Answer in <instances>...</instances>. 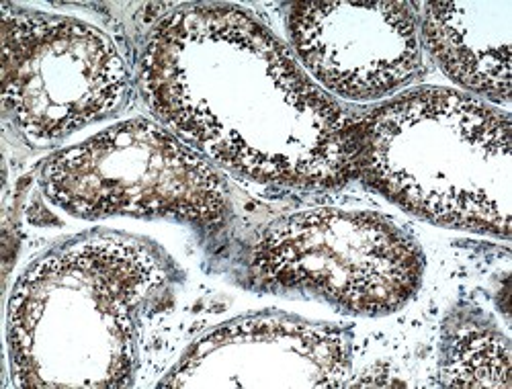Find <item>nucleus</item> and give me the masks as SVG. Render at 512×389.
Wrapping results in <instances>:
<instances>
[{"label":"nucleus","instance_id":"obj_3","mask_svg":"<svg viewBox=\"0 0 512 389\" xmlns=\"http://www.w3.org/2000/svg\"><path fill=\"white\" fill-rule=\"evenodd\" d=\"M359 179L441 228L510 238L512 123L494 105L422 86L355 119Z\"/></svg>","mask_w":512,"mask_h":389},{"label":"nucleus","instance_id":"obj_5","mask_svg":"<svg viewBox=\"0 0 512 389\" xmlns=\"http://www.w3.org/2000/svg\"><path fill=\"white\" fill-rule=\"evenodd\" d=\"M424 252L373 211L314 207L263 228L246 250L250 285L326 301L338 312L381 318L418 293Z\"/></svg>","mask_w":512,"mask_h":389},{"label":"nucleus","instance_id":"obj_10","mask_svg":"<svg viewBox=\"0 0 512 389\" xmlns=\"http://www.w3.org/2000/svg\"><path fill=\"white\" fill-rule=\"evenodd\" d=\"M441 383L445 387H510V344L494 326L459 322L447 336Z\"/></svg>","mask_w":512,"mask_h":389},{"label":"nucleus","instance_id":"obj_2","mask_svg":"<svg viewBox=\"0 0 512 389\" xmlns=\"http://www.w3.org/2000/svg\"><path fill=\"white\" fill-rule=\"evenodd\" d=\"M168 279L164 252L127 234H82L37 256L9 299L15 387H132L142 314Z\"/></svg>","mask_w":512,"mask_h":389},{"label":"nucleus","instance_id":"obj_9","mask_svg":"<svg viewBox=\"0 0 512 389\" xmlns=\"http://www.w3.org/2000/svg\"><path fill=\"white\" fill-rule=\"evenodd\" d=\"M422 48L455 84L496 105H510L512 3L414 5ZM482 99V101H484Z\"/></svg>","mask_w":512,"mask_h":389},{"label":"nucleus","instance_id":"obj_7","mask_svg":"<svg viewBox=\"0 0 512 389\" xmlns=\"http://www.w3.org/2000/svg\"><path fill=\"white\" fill-rule=\"evenodd\" d=\"M293 54L328 95L386 99L424 74L412 3H297L287 15Z\"/></svg>","mask_w":512,"mask_h":389},{"label":"nucleus","instance_id":"obj_4","mask_svg":"<svg viewBox=\"0 0 512 389\" xmlns=\"http://www.w3.org/2000/svg\"><path fill=\"white\" fill-rule=\"evenodd\" d=\"M39 187L80 220L127 215L213 230L230 213L220 168L154 117L115 123L52 154L39 170Z\"/></svg>","mask_w":512,"mask_h":389},{"label":"nucleus","instance_id":"obj_6","mask_svg":"<svg viewBox=\"0 0 512 389\" xmlns=\"http://www.w3.org/2000/svg\"><path fill=\"white\" fill-rule=\"evenodd\" d=\"M0 19L3 111L29 142H62L125 107L132 74L99 27L13 5Z\"/></svg>","mask_w":512,"mask_h":389},{"label":"nucleus","instance_id":"obj_1","mask_svg":"<svg viewBox=\"0 0 512 389\" xmlns=\"http://www.w3.org/2000/svg\"><path fill=\"white\" fill-rule=\"evenodd\" d=\"M138 86L156 121L232 175L306 191L359 179L355 119L240 7L187 5L164 17Z\"/></svg>","mask_w":512,"mask_h":389},{"label":"nucleus","instance_id":"obj_8","mask_svg":"<svg viewBox=\"0 0 512 389\" xmlns=\"http://www.w3.org/2000/svg\"><path fill=\"white\" fill-rule=\"evenodd\" d=\"M351 338L334 324L254 314L199 338L160 387H345Z\"/></svg>","mask_w":512,"mask_h":389}]
</instances>
